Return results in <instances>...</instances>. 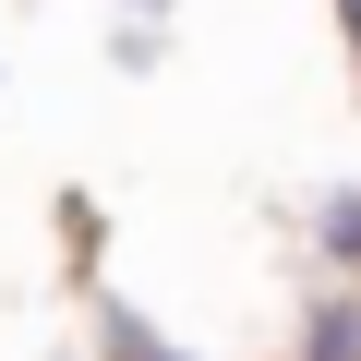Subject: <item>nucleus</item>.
<instances>
[{"label": "nucleus", "instance_id": "f257e3e1", "mask_svg": "<svg viewBox=\"0 0 361 361\" xmlns=\"http://www.w3.org/2000/svg\"><path fill=\"white\" fill-rule=\"evenodd\" d=\"M289 361H361V277H325V289L301 301V337H289Z\"/></svg>", "mask_w": 361, "mask_h": 361}, {"label": "nucleus", "instance_id": "f03ea898", "mask_svg": "<svg viewBox=\"0 0 361 361\" xmlns=\"http://www.w3.org/2000/svg\"><path fill=\"white\" fill-rule=\"evenodd\" d=\"M301 241H313V265H325V277H361V180H325L313 217H301Z\"/></svg>", "mask_w": 361, "mask_h": 361}, {"label": "nucleus", "instance_id": "7ed1b4c3", "mask_svg": "<svg viewBox=\"0 0 361 361\" xmlns=\"http://www.w3.org/2000/svg\"><path fill=\"white\" fill-rule=\"evenodd\" d=\"M97 361H193L180 337H157L133 301H97Z\"/></svg>", "mask_w": 361, "mask_h": 361}, {"label": "nucleus", "instance_id": "20e7f679", "mask_svg": "<svg viewBox=\"0 0 361 361\" xmlns=\"http://www.w3.org/2000/svg\"><path fill=\"white\" fill-rule=\"evenodd\" d=\"M109 61H121V73H157V13H133V25L109 37Z\"/></svg>", "mask_w": 361, "mask_h": 361}, {"label": "nucleus", "instance_id": "39448f33", "mask_svg": "<svg viewBox=\"0 0 361 361\" xmlns=\"http://www.w3.org/2000/svg\"><path fill=\"white\" fill-rule=\"evenodd\" d=\"M337 13H349V49H361V0H337Z\"/></svg>", "mask_w": 361, "mask_h": 361}, {"label": "nucleus", "instance_id": "423d86ee", "mask_svg": "<svg viewBox=\"0 0 361 361\" xmlns=\"http://www.w3.org/2000/svg\"><path fill=\"white\" fill-rule=\"evenodd\" d=\"M121 13H169V0H121Z\"/></svg>", "mask_w": 361, "mask_h": 361}]
</instances>
